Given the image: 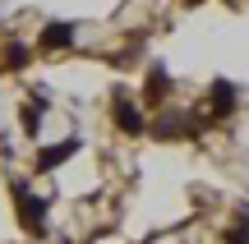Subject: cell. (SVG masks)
I'll list each match as a JSON object with an SVG mask.
<instances>
[{
  "label": "cell",
  "mask_w": 249,
  "mask_h": 244,
  "mask_svg": "<svg viewBox=\"0 0 249 244\" xmlns=\"http://www.w3.org/2000/svg\"><path fill=\"white\" fill-rule=\"evenodd\" d=\"M65 46H74V23H65V18L46 23L42 28V51H65Z\"/></svg>",
  "instance_id": "cell-7"
},
{
  "label": "cell",
  "mask_w": 249,
  "mask_h": 244,
  "mask_svg": "<svg viewBox=\"0 0 249 244\" xmlns=\"http://www.w3.org/2000/svg\"><path fill=\"white\" fill-rule=\"evenodd\" d=\"M23 134H37V111L23 106Z\"/></svg>",
  "instance_id": "cell-11"
},
{
  "label": "cell",
  "mask_w": 249,
  "mask_h": 244,
  "mask_svg": "<svg viewBox=\"0 0 249 244\" xmlns=\"http://www.w3.org/2000/svg\"><path fill=\"white\" fill-rule=\"evenodd\" d=\"M185 134H194V125H189L185 111H166V115L152 120V138H161V143H171V138H185Z\"/></svg>",
  "instance_id": "cell-3"
},
{
  "label": "cell",
  "mask_w": 249,
  "mask_h": 244,
  "mask_svg": "<svg viewBox=\"0 0 249 244\" xmlns=\"http://www.w3.org/2000/svg\"><path fill=\"white\" fill-rule=\"evenodd\" d=\"M166 97H171V74H166V65H161V60H152L148 83H143V101H148V106H161Z\"/></svg>",
  "instance_id": "cell-4"
},
{
  "label": "cell",
  "mask_w": 249,
  "mask_h": 244,
  "mask_svg": "<svg viewBox=\"0 0 249 244\" xmlns=\"http://www.w3.org/2000/svg\"><path fill=\"white\" fill-rule=\"evenodd\" d=\"M222 240H226V244H249V208H240V221H235Z\"/></svg>",
  "instance_id": "cell-9"
},
{
  "label": "cell",
  "mask_w": 249,
  "mask_h": 244,
  "mask_svg": "<svg viewBox=\"0 0 249 244\" xmlns=\"http://www.w3.org/2000/svg\"><path fill=\"white\" fill-rule=\"evenodd\" d=\"M14 203H18V226H23V235H46V203L33 198L23 180H14Z\"/></svg>",
  "instance_id": "cell-1"
},
{
  "label": "cell",
  "mask_w": 249,
  "mask_h": 244,
  "mask_svg": "<svg viewBox=\"0 0 249 244\" xmlns=\"http://www.w3.org/2000/svg\"><path fill=\"white\" fill-rule=\"evenodd\" d=\"M208 101H213V120L231 115V111H235V83H231V79H213V88H208Z\"/></svg>",
  "instance_id": "cell-5"
},
{
  "label": "cell",
  "mask_w": 249,
  "mask_h": 244,
  "mask_svg": "<svg viewBox=\"0 0 249 244\" xmlns=\"http://www.w3.org/2000/svg\"><path fill=\"white\" fill-rule=\"evenodd\" d=\"M180 5H189V9H194V5H203V0H180Z\"/></svg>",
  "instance_id": "cell-12"
},
{
  "label": "cell",
  "mask_w": 249,
  "mask_h": 244,
  "mask_svg": "<svg viewBox=\"0 0 249 244\" xmlns=\"http://www.w3.org/2000/svg\"><path fill=\"white\" fill-rule=\"evenodd\" d=\"M28 65H33V51H28L23 42H9V46H5V69H9V74H23Z\"/></svg>",
  "instance_id": "cell-8"
},
{
  "label": "cell",
  "mask_w": 249,
  "mask_h": 244,
  "mask_svg": "<svg viewBox=\"0 0 249 244\" xmlns=\"http://www.w3.org/2000/svg\"><path fill=\"white\" fill-rule=\"evenodd\" d=\"M74 152H79V138H65V143L42 147V152H37V171H55V166H65Z\"/></svg>",
  "instance_id": "cell-6"
},
{
  "label": "cell",
  "mask_w": 249,
  "mask_h": 244,
  "mask_svg": "<svg viewBox=\"0 0 249 244\" xmlns=\"http://www.w3.org/2000/svg\"><path fill=\"white\" fill-rule=\"evenodd\" d=\"M111 115H116V125L124 134H143V129H148L143 125V111L129 101V92H116V97H111Z\"/></svg>",
  "instance_id": "cell-2"
},
{
  "label": "cell",
  "mask_w": 249,
  "mask_h": 244,
  "mask_svg": "<svg viewBox=\"0 0 249 244\" xmlns=\"http://www.w3.org/2000/svg\"><path fill=\"white\" fill-rule=\"evenodd\" d=\"M28 106L46 115V111H51V92H46V88H33V92H28Z\"/></svg>",
  "instance_id": "cell-10"
},
{
  "label": "cell",
  "mask_w": 249,
  "mask_h": 244,
  "mask_svg": "<svg viewBox=\"0 0 249 244\" xmlns=\"http://www.w3.org/2000/svg\"><path fill=\"white\" fill-rule=\"evenodd\" d=\"M231 5H235V0H231Z\"/></svg>",
  "instance_id": "cell-13"
}]
</instances>
